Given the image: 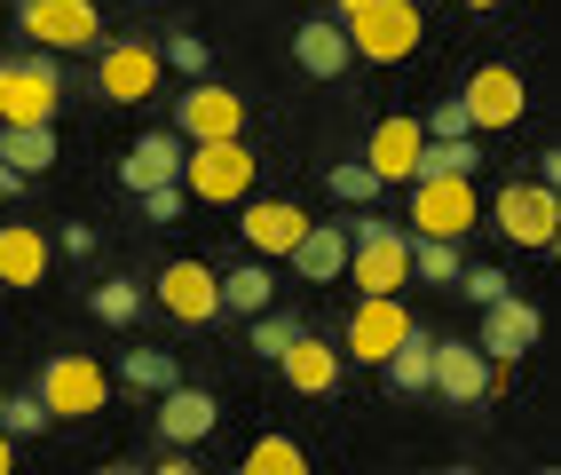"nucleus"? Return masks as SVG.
I'll use <instances>...</instances> for the list:
<instances>
[{
	"label": "nucleus",
	"mask_w": 561,
	"mask_h": 475,
	"mask_svg": "<svg viewBox=\"0 0 561 475\" xmlns=\"http://www.w3.org/2000/svg\"><path fill=\"white\" fill-rule=\"evenodd\" d=\"M238 230H245V246L261 253V262H285V253H293V238L309 230V214L293 206V199H253Z\"/></svg>",
	"instance_id": "nucleus-17"
},
{
	"label": "nucleus",
	"mask_w": 561,
	"mask_h": 475,
	"mask_svg": "<svg viewBox=\"0 0 561 475\" xmlns=\"http://www.w3.org/2000/svg\"><path fill=\"white\" fill-rule=\"evenodd\" d=\"M301 467H309V452L293 444V436H261L245 452V475H301Z\"/></svg>",
	"instance_id": "nucleus-29"
},
{
	"label": "nucleus",
	"mask_w": 561,
	"mask_h": 475,
	"mask_svg": "<svg viewBox=\"0 0 561 475\" xmlns=\"http://www.w3.org/2000/svg\"><path fill=\"white\" fill-rule=\"evenodd\" d=\"M270 294H277V278H270V262H261V253H253L245 270H230V278H221V309H238V317L270 309Z\"/></svg>",
	"instance_id": "nucleus-27"
},
{
	"label": "nucleus",
	"mask_w": 561,
	"mask_h": 475,
	"mask_svg": "<svg viewBox=\"0 0 561 475\" xmlns=\"http://www.w3.org/2000/svg\"><path fill=\"white\" fill-rule=\"evenodd\" d=\"M491 223H499L514 246H553V223H561L553 182H506L499 206H491Z\"/></svg>",
	"instance_id": "nucleus-11"
},
{
	"label": "nucleus",
	"mask_w": 561,
	"mask_h": 475,
	"mask_svg": "<svg viewBox=\"0 0 561 475\" xmlns=\"http://www.w3.org/2000/svg\"><path fill=\"white\" fill-rule=\"evenodd\" d=\"M119 381L159 396V388H174V381H182V364H174V349H127V357H119Z\"/></svg>",
	"instance_id": "nucleus-28"
},
{
	"label": "nucleus",
	"mask_w": 561,
	"mask_h": 475,
	"mask_svg": "<svg viewBox=\"0 0 561 475\" xmlns=\"http://www.w3.org/2000/svg\"><path fill=\"white\" fill-rule=\"evenodd\" d=\"M420 9L411 0H380V9H364V16H348V48L364 56V64H403L411 48H420Z\"/></svg>",
	"instance_id": "nucleus-6"
},
{
	"label": "nucleus",
	"mask_w": 561,
	"mask_h": 475,
	"mask_svg": "<svg viewBox=\"0 0 561 475\" xmlns=\"http://www.w3.org/2000/svg\"><path fill=\"white\" fill-rule=\"evenodd\" d=\"M403 325H411V317H403V302H396V294H364V302H356V317H348V341H341V349H348L356 364H380V357L403 341Z\"/></svg>",
	"instance_id": "nucleus-15"
},
{
	"label": "nucleus",
	"mask_w": 561,
	"mask_h": 475,
	"mask_svg": "<svg viewBox=\"0 0 561 475\" xmlns=\"http://www.w3.org/2000/svg\"><path fill=\"white\" fill-rule=\"evenodd\" d=\"M41 405H48V420H88V412L111 405V373L95 357H48L41 364Z\"/></svg>",
	"instance_id": "nucleus-3"
},
{
	"label": "nucleus",
	"mask_w": 561,
	"mask_h": 475,
	"mask_svg": "<svg viewBox=\"0 0 561 475\" xmlns=\"http://www.w3.org/2000/svg\"><path fill=\"white\" fill-rule=\"evenodd\" d=\"M474 223H482V206H474V182L467 174H411V230L467 238Z\"/></svg>",
	"instance_id": "nucleus-2"
},
{
	"label": "nucleus",
	"mask_w": 561,
	"mask_h": 475,
	"mask_svg": "<svg viewBox=\"0 0 561 475\" xmlns=\"http://www.w3.org/2000/svg\"><path fill=\"white\" fill-rule=\"evenodd\" d=\"M348 278L364 294H396L411 278V253H403V230L396 223H356L348 230Z\"/></svg>",
	"instance_id": "nucleus-7"
},
{
	"label": "nucleus",
	"mask_w": 561,
	"mask_h": 475,
	"mask_svg": "<svg viewBox=\"0 0 561 475\" xmlns=\"http://www.w3.org/2000/svg\"><path fill=\"white\" fill-rule=\"evenodd\" d=\"M16 32H32L48 56H64V48H95L103 16H95V0H16Z\"/></svg>",
	"instance_id": "nucleus-4"
},
{
	"label": "nucleus",
	"mask_w": 561,
	"mask_h": 475,
	"mask_svg": "<svg viewBox=\"0 0 561 475\" xmlns=\"http://www.w3.org/2000/svg\"><path fill=\"white\" fill-rule=\"evenodd\" d=\"M380 373H388V388H403V396L435 388V341L420 333V325H403V341L380 357Z\"/></svg>",
	"instance_id": "nucleus-24"
},
{
	"label": "nucleus",
	"mask_w": 561,
	"mask_h": 475,
	"mask_svg": "<svg viewBox=\"0 0 561 475\" xmlns=\"http://www.w3.org/2000/svg\"><path fill=\"white\" fill-rule=\"evenodd\" d=\"M538 333H546V325H538V309H530V302H522L514 285H506L499 302H482V333H474V349L491 357V364H522V357L538 349Z\"/></svg>",
	"instance_id": "nucleus-8"
},
{
	"label": "nucleus",
	"mask_w": 561,
	"mask_h": 475,
	"mask_svg": "<svg viewBox=\"0 0 561 475\" xmlns=\"http://www.w3.org/2000/svg\"><path fill=\"white\" fill-rule=\"evenodd\" d=\"M459 9H506V0H459Z\"/></svg>",
	"instance_id": "nucleus-42"
},
{
	"label": "nucleus",
	"mask_w": 561,
	"mask_h": 475,
	"mask_svg": "<svg viewBox=\"0 0 561 475\" xmlns=\"http://www.w3.org/2000/svg\"><path fill=\"white\" fill-rule=\"evenodd\" d=\"M459 103H467V127H522V103H530V88H522V71L514 64H482L474 80L459 88Z\"/></svg>",
	"instance_id": "nucleus-9"
},
{
	"label": "nucleus",
	"mask_w": 561,
	"mask_h": 475,
	"mask_svg": "<svg viewBox=\"0 0 561 475\" xmlns=\"http://www.w3.org/2000/svg\"><path fill=\"white\" fill-rule=\"evenodd\" d=\"M16 467V444H9V428H0V475H9Z\"/></svg>",
	"instance_id": "nucleus-41"
},
{
	"label": "nucleus",
	"mask_w": 561,
	"mask_h": 475,
	"mask_svg": "<svg viewBox=\"0 0 561 475\" xmlns=\"http://www.w3.org/2000/svg\"><path fill=\"white\" fill-rule=\"evenodd\" d=\"M293 333H301V317H285V309H253V341H245V349H253V357H277Z\"/></svg>",
	"instance_id": "nucleus-32"
},
{
	"label": "nucleus",
	"mask_w": 561,
	"mask_h": 475,
	"mask_svg": "<svg viewBox=\"0 0 561 475\" xmlns=\"http://www.w3.org/2000/svg\"><path fill=\"white\" fill-rule=\"evenodd\" d=\"M56 103H64V71L48 48L0 64V120H56Z\"/></svg>",
	"instance_id": "nucleus-5"
},
{
	"label": "nucleus",
	"mask_w": 561,
	"mask_h": 475,
	"mask_svg": "<svg viewBox=\"0 0 561 475\" xmlns=\"http://www.w3.org/2000/svg\"><path fill=\"white\" fill-rule=\"evenodd\" d=\"M293 270H301L309 285H332V278H348V230H332V223H309L301 238H293L285 253Z\"/></svg>",
	"instance_id": "nucleus-21"
},
{
	"label": "nucleus",
	"mask_w": 561,
	"mask_h": 475,
	"mask_svg": "<svg viewBox=\"0 0 561 475\" xmlns=\"http://www.w3.org/2000/svg\"><path fill=\"white\" fill-rule=\"evenodd\" d=\"M16 182H24V174H16L9 159H0V199H16Z\"/></svg>",
	"instance_id": "nucleus-40"
},
{
	"label": "nucleus",
	"mask_w": 561,
	"mask_h": 475,
	"mask_svg": "<svg viewBox=\"0 0 561 475\" xmlns=\"http://www.w3.org/2000/svg\"><path fill=\"white\" fill-rule=\"evenodd\" d=\"M293 64H301L309 80H341V71L356 64V48H348V24H341V16H309L301 32H293Z\"/></svg>",
	"instance_id": "nucleus-16"
},
{
	"label": "nucleus",
	"mask_w": 561,
	"mask_h": 475,
	"mask_svg": "<svg viewBox=\"0 0 561 475\" xmlns=\"http://www.w3.org/2000/svg\"><path fill=\"white\" fill-rule=\"evenodd\" d=\"M182 206H191V191H182V182H151V191H142V214H151V223H174Z\"/></svg>",
	"instance_id": "nucleus-36"
},
{
	"label": "nucleus",
	"mask_w": 561,
	"mask_h": 475,
	"mask_svg": "<svg viewBox=\"0 0 561 475\" xmlns=\"http://www.w3.org/2000/svg\"><path fill=\"white\" fill-rule=\"evenodd\" d=\"M0 159L16 174H48L56 167V127L48 120H0Z\"/></svg>",
	"instance_id": "nucleus-23"
},
{
	"label": "nucleus",
	"mask_w": 561,
	"mask_h": 475,
	"mask_svg": "<svg viewBox=\"0 0 561 475\" xmlns=\"http://www.w3.org/2000/svg\"><path fill=\"white\" fill-rule=\"evenodd\" d=\"M95 317H103V325H135V317H142V285H135V278L95 285Z\"/></svg>",
	"instance_id": "nucleus-31"
},
{
	"label": "nucleus",
	"mask_w": 561,
	"mask_h": 475,
	"mask_svg": "<svg viewBox=\"0 0 561 475\" xmlns=\"http://www.w3.org/2000/svg\"><path fill=\"white\" fill-rule=\"evenodd\" d=\"M182 191L206 199V206L245 199V191H253V151H245L238 135H206V143H191V151H182Z\"/></svg>",
	"instance_id": "nucleus-1"
},
{
	"label": "nucleus",
	"mask_w": 561,
	"mask_h": 475,
	"mask_svg": "<svg viewBox=\"0 0 561 475\" xmlns=\"http://www.w3.org/2000/svg\"><path fill=\"white\" fill-rule=\"evenodd\" d=\"M435 388L451 396V405H482V396H491V357L474 341H435Z\"/></svg>",
	"instance_id": "nucleus-19"
},
{
	"label": "nucleus",
	"mask_w": 561,
	"mask_h": 475,
	"mask_svg": "<svg viewBox=\"0 0 561 475\" xmlns=\"http://www.w3.org/2000/svg\"><path fill=\"white\" fill-rule=\"evenodd\" d=\"M451 285L482 309V302H499V294H506V270H491V262H474V270H467V262H459V278H451Z\"/></svg>",
	"instance_id": "nucleus-34"
},
{
	"label": "nucleus",
	"mask_w": 561,
	"mask_h": 475,
	"mask_svg": "<svg viewBox=\"0 0 561 475\" xmlns=\"http://www.w3.org/2000/svg\"><path fill=\"white\" fill-rule=\"evenodd\" d=\"M364 9H380V0H332V16H341V24H348V16H364Z\"/></svg>",
	"instance_id": "nucleus-39"
},
{
	"label": "nucleus",
	"mask_w": 561,
	"mask_h": 475,
	"mask_svg": "<svg viewBox=\"0 0 561 475\" xmlns=\"http://www.w3.org/2000/svg\"><path fill=\"white\" fill-rule=\"evenodd\" d=\"M277 364H285V388H293V396H332V388H341V364H348V357L301 325V333L277 349Z\"/></svg>",
	"instance_id": "nucleus-14"
},
{
	"label": "nucleus",
	"mask_w": 561,
	"mask_h": 475,
	"mask_svg": "<svg viewBox=\"0 0 561 475\" xmlns=\"http://www.w3.org/2000/svg\"><path fill=\"white\" fill-rule=\"evenodd\" d=\"M159 48L151 41H111L103 56H95V88L111 95V103H142V95H159Z\"/></svg>",
	"instance_id": "nucleus-10"
},
{
	"label": "nucleus",
	"mask_w": 561,
	"mask_h": 475,
	"mask_svg": "<svg viewBox=\"0 0 561 475\" xmlns=\"http://www.w3.org/2000/svg\"><path fill=\"white\" fill-rule=\"evenodd\" d=\"M0 428H9V444H32V436L48 428V405H41V388H32V396H0Z\"/></svg>",
	"instance_id": "nucleus-30"
},
{
	"label": "nucleus",
	"mask_w": 561,
	"mask_h": 475,
	"mask_svg": "<svg viewBox=\"0 0 561 475\" xmlns=\"http://www.w3.org/2000/svg\"><path fill=\"white\" fill-rule=\"evenodd\" d=\"M245 127V103L214 80H191V95H174V135L182 143H206V135H238Z\"/></svg>",
	"instance_id": "nucleus-13"
},
{
	"label": "nucleus",
	"mask_w": 561,
	"mask_h": 475,
	"mask_svg": "<svg viewBox=\"0 0 561 475\" xmlns=\"http://www.w3.org/2000/svg\"><path fill=\"white\" fill-rule=\"evenodd\" d=\"M64 253H95V230L88 223H64Z\"/></svg>",
	"instance_id": "nucleus-38"
},
{
	"label": "nucleus",
	"mask_w": 561,
	"mask_h": 475,
	"mask_svg": "<svg viewBox=\"0 0 561 475\" xmlns=\"http://www.w3.org/2000/svg\"><path fill=\"white\" fill-rule=\"evenodd\" d=\"M41 278H48V238L9 223V230H0V285H16V294H24V285H41Z\"/></svg>",
	"instance_id": "nucleus-25"
},
{
	"label": "nucleus",
	"mask_w": 561,
	"mask_h": 475,
	"mask_svg": "<svg viewBox=\"0 0 561 475\" xmlns=\"http://www.w3.org/2000/svg\"><path fill=\"white\" fill-rule=\"evenodd\" d=\"M159 309L182 317V325H214L221 317V278L206 262H167L159 270Z\"/></svg>",
	"instance_id": "nucleus-12"
},
{
	"label": "nucleus",
	"mask_w": 561,
	"mask_h": 475,
	"mask_svg": "<svg viewBox=\"0 0 561 475\" xmlns=\"http://www.w3.org/2000/svg\"><path fill=\"white\" fill-rule=\"evenodd\" d=\"M420 143H427V127L420 120H380L371 127V143H364V167L380 174V182H411V167H420Z\"/></svg>",
	"instance_id": "nucleus-18"
},
{
	"label": "nucleus",
	"mask_w": 561,
	"mask_h": 475,
	"mask_svg": "<svg viewBox=\"0 0 561 475\" xmlns=\"http://www.w3.org/2000/svg\"><path fill=\"white\" fill-rule=\"evenodd\" d=\"M332 199H348V206L380 199V174H371L364 159H341V167H332Z\"/></svg>",
	"instance_id": "nucleus-33"
},
{
	"label": "nucleus",
	"mask_w": 561,
	"mask_h": 475,
	"mask_svg": "<svg viewBox=\"0 0 561 475\" xmlns=\"http://www.w3.org/2000/svg\"><path fill=\"white\" fill-rule=\"evenodd\" d=\"M159 396H167V405H159V436H167V444H174V452H191V444H198V436H214V420H221V405H214V396H206V388H182V381H174V388H159Z\"/></svg>",
	"instance_id": "nucleus-20"
},
{
	"label": "nucleus",
	"mask_w": 561,
	"mask_h": 475,
	"mask_svg": "<svg viewBox=\"0 0 561 475\" xmlns=\"http://www.w3.org/2000/svg\"><path fill=\"white\" fill-rule=\"evenodd\" d=\"M127 191H151V182H182V135H142L135 151L119 159Z\"/></svg>",
	"instance_id": "nucleus-22"
},
{
	"label": "nucleus",
	"mask_w": 561,
	"mask_h": 475,
	"mask_svg": "<svg viewBox=\"0 0 561 475\" xmlns=\"http://www.w3.org/2000/svg\"><path fill=\"white\" fill-rule=\"evenodd\" d=\"M159 64H174V71H191V80H206V41H198V32H174V41L159 48Z\"/></svg>",
	"instance_id": "nucleus-35"
},
{
	"label": "nucleus",
	"mask_w": 561,
	"mask_h": 475,
	"mask_svg": "<svg viewBox=\"0 0 561 475\" xmlns=\"http://www.w3.org/2000/svg\"><path fill=\"white\" fill-rule=\"evenodd\" d=\"M403 253H411V278H427V285H451V278H459V238L403 230Z\"/></svg>",
	"instance_id": "nucleus-26"
},
{
	"label": "nucleus",
	"mask_w": 561,
	"mask_h": 475,
	"mask_svg": "<svg viewBox=\"0 0 561 475\" xmlns=\"http://www.w3.org/2000/svg\"><path fill=\"white\" fill-rule=\"evenodd\" d=\"M420 127H427V135H474V127H467V103H459V95H443V103H435V112H427Z\"/></svg>",
	"instance_id": "nucleus-37"
}]
</instances>
